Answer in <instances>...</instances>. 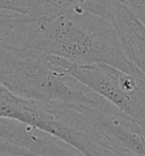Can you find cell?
I'll return each mask as SVG.
<instances>
[{
	"label": "cell",
	"mask_w": 145,
	"mask_h": 156,
	"mask_svg": "<svg viewBox=\"0 0 145 156\" xmlns=\"http://www.w3.org/2000/svg\"><path fill=\"white\" fill-rule=\"evenodd\" d=\"M22 48L81 65L107 64L142 76L120 50L110 21L87 12L62 8L38 18Z\"/></svg>",
	"instance_id": "1"
},
{
	"label": "cell",
	"mask_w": 145,
	"mask_h": 156,
	"mask_svg": "<svg viewBox=\"0 0 145 156\" xmlns=\"http://www.w3.org/2000/svg\"><path fill=\"white\" fill-rule=\"evenodd\" d=\"M0 156H31L22 148L0 139Z\"/></svg>",
	"instance_id": "4"
},
{
	"label": "cell",
	"mask_w": 145,
	"mask_h": 156,
	"mask_svg": "<svg viewBox=\"0 0 145 156\" xmlns=\"http://www.w3.org/2000/svg\"><path fill=\"white\" fill-rule=\"evenodd\" d=\"M127 6H142L145 7V0H128Z\"/></svg>",
	"instance_id": "6"
},
{
	"label": "cell",
	"mask_w": 145,
	"mask_h": 156,
	"mask_svg": "<svg viewBox=\"0 0 145 156\" xmlns=\"http://www.w3.org/2000/svg\"><path fill=\"white\" fill-rule=\"evenodd\" d=\"M52 69L75 79L95 95L107 100L145 132V79L107 64H75L48 55Z\"/></svg>",
	"instance_id": "2"
},
{
	"label": "cell",
	"mask_w": 145,
	"mask_h": 156,
	"mask_svg": "<svg viewBox=\"0 0 145 156\" xmlns=\"http://www.w3.org/2000/svg\"><path fill=\"white\" fill-rule=\"evenodd\" d=\"M128 7L132 9L134 14L141 20V22L145 25V7H142V6H128Z\"/></svg>",
	"instance_id": "5"
},
{
	"label": "cell",
	"mask_w": 145,
	"mask_h": 156,
	"mask_svg": "<svg viewBox=\"0 0 145 156\" xmlns=\"http://www.w3.org/2000/svg\"><path fill=\"white\" fill-rule=\"evenodd\" d=\"M108 20L115 29L121 52L145 79V25L126 4L119 5Z\"/></svg>",
	"instance_id": "3"
}]
</instances>
